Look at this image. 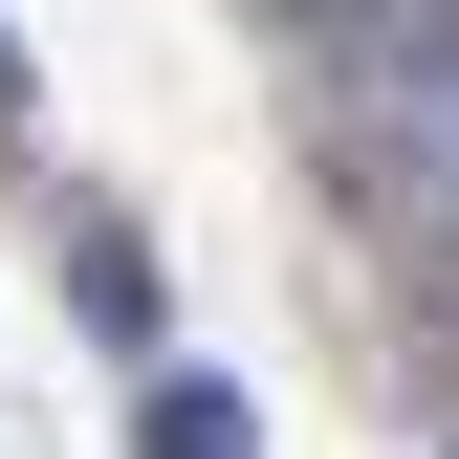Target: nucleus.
<instances>
[{"label":"nucleus","instance_id":"2","mask_svg":"<svg viewBox=\"0 0 459 459\" xmlns=\"http://www.w3.org/2000/svg\"><path fill=\"white\" fill-rule=\"evenodd\" d=\"M132 437H153V459H263L241 372H153V394H132Z\"/></svg>","mask_w":459,"mask_h":459},{"label":"nucleus","instance_id":"1","mask_svg":"<svg viewBox=\"0 0 459 459\" xmlns=\"http://www.w3.org/2000/svg\"><path fill=\"white\" fill-rule=\"evenodd\" d=\"M328 88H351V132H372L394 197H459V0H416V22H372V44H328Z\"/></svg>","mask_w":459,"mask_h":459},{"label":"nucleus","instance_id":"4","mask_svg":"<svg viewBox=\"0 0 459 459\" xmlns=\"http://www.w3.org/2000/svg\"><path fill=\"white\" fill-rule=\"evenodd\" d=\"M394 284H416V328H459V197H416V219H394Z\"/></svg>","mask_w":459,"mask_h":459},{"label":"nucleus","instance_id":"3","mask_svg":"<svg viewBox=\"0 0 459 459\" xmlns=\"http://www.w3.org/2000/svg\"><path fill=\"white\" fill-rule=\"evenodd\" d=\"M66 307H109V328L153 351V241H132V219H66Z\"/></svg>","mask_w":459,"mask_h":459},{"label":"nucleus","instance_id":"5","mask_svg":"<svg viewBox=\"0 0 459 459\" xmlns=\"http://www.w3.org/2000/svg\"><path fill=\"white\" fill-rule=\"evenodd\" d=\"M0 132H22V44H0Z\"/></svg>","mask_w":459,"mask_h":459}]
</instances>
